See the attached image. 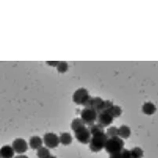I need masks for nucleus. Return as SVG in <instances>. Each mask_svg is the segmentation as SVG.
<instances>
[{
  "label": "nucleus",
  "instance_id": "1",
  "mask_svg": "<svg viewBox=\"0 0 158 158\" xmlns=\"http://www.w3.org/2000/svg\"><path fill=\"white\" fill-rule=\"evenodd\" d=\"M108 139V137L104 132L93 135L89 142L90 150L94 152L101 151L104 148Z\"/></svg>",
  "mask_w": 158,
  "mask_h": 158
},
{
  "label": "nucleus",
  "instance_id": "2",
  "mask_svg": "<svg viewBox=\"0 0 158 158\" xmlns=\"http://www.w3.org/2000/svg\"><path fill=\"white\" fill-rule=\"evenodd\" d=\"M124 147V142L118 137L109 138L105 145V149L109 154H111L121 152Z\"/></svg>",
  "mask_w": 158,
  "mask_h": 158
},
{
  "label": "nucleus",
  "instance_id": "3",
  "mask_svg": "<svg viewBox=\"0 0 158 158\" xmlns=\"http://www.w3.org/2000/svg\"><path fill=\"white\" fill-rule=\"evenodd\" d=\"M91 98L87 89L80 88L75 92L73 96V100L77 104L82 105L84 107H86Z\"/></svg>",
  "mask_w": 158,
  "mask_h": 158
},
{
  "label": "nucleus",
  "instance_id": "4",
  "mask_svg": "<svg viewBox=\"0 0 158 158\" xmlns=\"http://www.w3.org/2000/svg\"><path fill=\"white\" fill-rule=\"evenodd\" d=\"M98 113L94 110L85 108L81 112V120L85 123L90 126L93 125L97 120Z\"/></svg>",
  "mask_w": 158,
  "mask_h": 158
},
{
  "label": "nucleus",
  "instance_id": "5",
  "mask_svg": "<svg viewBox=\"0 0 158 158\" xmlns=\"http://www.w3.org/2000/svg\"><path fill=\"white\" fill-rule=\"evenodd\" d=\"M75 135L78 142L84 144L89 143L91 139V134L89 129L85 127L75 131Z\"/></svg>",
  "mask_w": 158,
  "mask_h": 158
},
{
  "label": "nucleus",
  "instance_id": "6",
  "mask_svg": "<svg viewBox=\"0 0 158 158\" xmlns=\"http://www.w3.org/2000/svg\"><path fill=\"white\" fill-rule=\"evenodd\" d=\"M114 118L111 114L107 111H103L98 114L97 122L98 124L101 125L102 127H106L111 125L113 122Z\"/></svg>",
  "mask_w": 158,
  "mask_h": 158
},
{
  "label": "nucleus",
  "instance_id": "7",
  "mask_svg": "<svg viewBox=\"0 0 158 158\" xmlns=\"http://www.w3.org/2000/svg\"><path fill=\"white\" fill-rule=\"evenodd\" d=\"M43 141L46 145V146L53 149L58 146L60 143L59 137L53 133H47L44 135Z\"/></svg>",
  "mask_w": 158,
  "mask_h": 158
},
{
  "label": "nucleus",
  "instance_id": "8",
  "mask_svg": "<svg viewBox=\"0 0 158 158\" xmlns=\"http://www.w3.org/2000/svg\"><path fill=\"white\" fill-rule=\"evenodd\" d=\"M13 149H14L15 152L18 154H23L28 149V145L23 139H17L12 143Z\"/></svg>",
  "mask_w": 158,
  "mask_h": 158
},
{
  "label": "nucleus",
  "instance_id": "9",
  "mask_svg": "<svg viewBox=\"0 0 158 158\" xmlns=\"http://www.w3.org/2000/svg\"><path fill=\"white\" fill-rule=\"evenodd\" d=\"M15 151L13 148L8 145L3 146L0 149V157L1 158H13Z\"/></svg>",
  "mask_w": 158,
  "mask_h": 158
},
{
  "label": "nucleus",
  "instance_id": "10",
  "mask_svg": "<svg viewBox=\"0 0 158 158\" xmlns=\"http://www.w3.org/2000/svg\"><path fill=\"white\" fill-rule=\"evenodd\" d=\"M43 140L39 136L32 137L29 140L30 146L32 149H39L43 146Z\"/></svg>",
  "mask_w": 158,
  "mask_h": 158
},
{
  "label": "nucleus",
  "instance_id": "11",
  "mask_svg": "<svg viewBox=\"0 0 158 158\" xmlns=\"http://www.w3.org/2000/svg\"><path fill=\"white\" fill-rule=\"evenodd\" d=\"M156 111V108L155 105L150 102H146L142 106V111L143 113L148 115L153 114Z\"/></svg>",
  "mask_w": 158,
  "mask_h": 158
},
{
  "label": "nucleus",
  "instance_id": "12",
  "mask_svg": "<svg viewBox=\"0 0 158 158\" xmlns=\"http://www.w3.org/2000/svg\"><path fill=\"white\" fill-rule=\"evenodd\" d=\"M131 134L130 128L126 125H122L118 128V136L123 139H128Z\"/></svg>",
  "mask_w": 158,
  "mask_h": 158
},
{
  "label": "nucleus",
  "instance_id": "13",
  "mask_svg": "<svg viewBox=\"0 0 158 158\" xmlns=\"http://www.w3.org/2000/svg\"><path fill=\"white\" fill-rule=\"evenodd\" d=\"M107 111L111 114V116L114 118H117L119 117L122 113V110L118 106H116V105H113V106L110 108Z\"/></svg>",
  "mask_w": 158,
  "mask_h": 158
},
{
  "label": "nucleus",
  "instance_id": "14",
  "mask_svg": "<svg viewBox=\"0 0 158 158\" xmlns=\"http://www.w3.org/2000/svg\"><path fill=\"white\" fill-rule=\"evenodd\" d=\"M89 130L92 135H95L96 134L103 133L104 132V128L102 127L99 124H93L89 127Z\"/></svg>",
  "mask_w": 158,
  "mask_h": 158
},
{
  "label": "nucleus",
  "instance_id": "15",
  "mask_svg": "<svg viewBox=\"0 0 158 158\" xmlns=\"http://www.w3.org/2000/svg\"><path fill=\"white\" fill-rule=\"evenodd\" d=\"M60 142H61L64 146H68L72 142V137L69 133H63L59 137Z\"/></svg>",
  "mask_w": 158,
  "mask_h": 158
},
{
  "label": "nucleus",
  "instance_id": "16",
  "mask_svg": "<svg viewBox=\"0 0 158 158\" xmlns=\"http://www.w3.org/2000/svg\"><path fill=\"white\" fill-rule=\"evenodd\" d=\"M84 127H85V123L81 120V118H76V119H75L72 122V125H71L72 129L74 131H76L78 130L81 129V128H83Z\"/></svg>",
  "mask_w": 158,
  "mask_h": 158
},
{
  "label": "nucleus",
  "instance_id": "17",
  "mask_svg": "<svg viewBox=\"0 0 158 158\" xmlns=\"http://www.w3.org/2000/svg\"><path fill=\"white\" fill-rule=\"evenodd\" d=\"M37 155L39 158H48L51 156L49 150L48 148H44L43 146L37 149Z\"/></svg>",
  "mask_w": 158,
  "mask_h": 158
},
{
  "label": "nucleus",
  "instance_id": "18",
  "mask_svg": "<svg viewBox=\"0 0 158 158\" xmlns=\"http://www.w3.org/2000/svg\"><path fill=\"white\" fill-rule=\"evenodd\" d=\"M57 70L60 73H63L67 72L69 69V65L68 63L64 61H59V63L57 65Z\"/></svg>",
  "mask_w": 158,
  "mask_h": 158
},
{
  "label": "nucleus",
  "instance_id": "19",
  "mask_svg": "<svg viewBox=\"0 0 158 158\" xmlns=\"http://www.w3.org/2000/svg\"><path fill=\"white\" fill-rule=\"evenodd\" d=\"M107 137L109 138L118 137V128L116 127H111L107 130L106 134Z\"/></svg>",
  "mask_w": 158,
  "mask_h": 158
},
{
  "label": "nucleus",
  "instance_id": "20",
  "mask_svg": "<svg viewBox=\"0 0 158 158\" xmlns=\"http://www.w3.org/2000/svg\"><path fill=\"white\" fill-rule=\"evenodd\" d=\"M130 152L134 158H142L143 156V152L140 148H135L131 149Z\"/></svg>",
  "mask_w": 158,
  "mask_h": 158
},
{
  "label": "nucleus",
  "instance_id": "21",
  "mask_svg": "<svg viewBox=\"0 0 158 158\" xmlns=\"http://www.w3.org/2000/svg\"><path fill=\"white\" fill-rule=\"evenodd\" d=\"M122 158H134L133 156L131 155L130 151H128L126 149H123V150L121 151Z\"/></svg>",
  "mask_w": 158,
  "mask_h": 158
},
{
  "label": "nucleus",
  "instance_id": "22",
  "mask_svg": "<svg viewBox=\"0 0 158 158\" xmlns=\"http://www.w3.org/2000/svg\"><path fill=\"white\" fill-rule=\"evenodd\" d=\"M59 63V61H46V63L48 64L51 67H56L57 65Z\"/></svg>",
  "mask_w": 158,
  "mask_h": 158
},
{
  "label": "nucleus",
  "instance_id": "23",
  "mask_svg": "<svg viewBox=\"0 0 158 158\" xmlns=\"http://www.w3.org/2000/svg\"><path fill=\"white\" fill-rule=\"evenodd\" d=\"M110 158H122V153L121 152H116V153L111 154H110Z\"/></svg>",
  "mask_w": 158,
  "mask_h": 158
},
{
  "label": "nucleus",
  "instance_id": "24",
  "mask_svg": "<svg viewBox=\"0 0 158 158\" xmlns=\"http://www.w3.org/2000/svg\"><path fill=\"white\" fill-rule=\"evenodd\" d=\"M14 158H29L27 156H25V155H20V156H17Z\"/></svg>",
  "mask_w": 158,
  "mask_h": 158
},
{
  "label": "nucleus",
  "instance_id": "25",
  "mask_svg": "<svg viewBox=\"0 0 158 158\" xmlns=\"http://www.w3.org/2000/svg\"><path fill=\"white\" fill-rule=\"evenodd\" d=\"M48 158H56L55 156H50L49 157H48Z\"/></svg>",
  "mask_w": 158,
  "mask_h": 158
},
{
  "label": "nucleus",
  "instance_id": "26",
  "mask_svg": "<svg viewBox=\"0 0 158 158\" xmlns=\"http://www.w3.org/2000/svg\"><path fill=\"white\" fill-rule=\"evenodd\" d=\"M0 158H1V157H0Z\"/></svg>",
  "mask_w": 158,
  "mask_h": 158
}]
</instances>
